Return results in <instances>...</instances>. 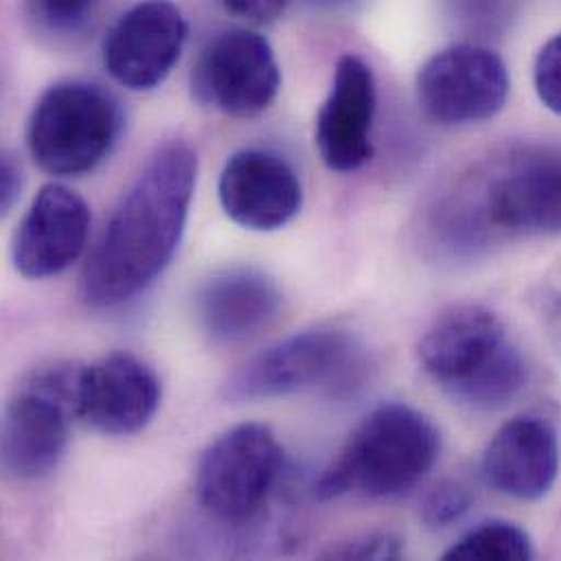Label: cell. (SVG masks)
Returning <instances> with one entry per match:
<instances>
[{
    "label": "cell",
    "instance_id": "1",
    "mask_svg": "<svg viewBox=\"0 0 561 561\" xmlns=\"http://www.w3.org/2000/svg\"><path fill=\"white\" fill-rule=\"evenodd\" d=\"M199 160L186 140L160 145L110 215L79 278L90 308H116L171 265L191 213Z\"/></svg>",
    "mask_w": 561,
    "mask_h": 561
},
{
    "label": "cell",
    "instance_id": "2",
    "mask_svg": "<svg viewBox=\"0 0 561 561\" xmlns=\"http://www.w3.org/2000/svg\"><path fill=\"white\" fill-rule=\"evenodd\" d=\"M431 234L457 259L503 237L561 234V147L516 151L468 173L433 208Z\"/></svg>",
    "mask_w": 561,
    "mask_h": 561
},
{
    "label": "cell",
    "instance_id": "3",
    "mask_svg": "<svg viewBox=\"0 0 561 561\" xmlns=\"http://www.w3.org/2000/svg\"><path fill=\"white\" fill-rule=\"evenodd\" d=\"M422 369L459 404L499 411L529 380V365L505 321L479 304H459L433 319L417 345Z\"/></svg>",
    "mask_w": 561,
    "mask_h": 561
},
{
    "label": "cell",
    "instance_id": "4",
    "mask_svg": "<svg viewBox=\"0 0 561 561\" xmlns=\"http://www.w3.org/2000/svg\"><path fill=\"white\" fill-rule=\"evenodd\" d=\"M439 453L442 435L422 411L387 402L356 424L339 457L319 477L314 492L321 501L345 494L400 499L424 481Z\"/></svg>",
    "mask_w": 561,
    "mask_h": 561
},
{
    "label": "cell",
    "instance_id": "5",
    "mask_svg": "<svg viewBox=\"0 0 561 561\" xmlns=\"http://www.w3.org/2000/svg\"><path fill=\"white\" fill-rule=\"evenodd\" d=\"M363 343L341 328H310L290 334L245 360L224 385L228 402H261L321 391L345 398L367 376Z\"/></svg>",
    "mask_w": 561,
    "mask_h": 561
},
{
    "label": "cell",
    "instance_id": "6",
    "mask_svg": "<svg viewBox=\"0 0 561 561\" xmlns=\"http://www.w3.org/2000/svg\"><path fill=\"white\" fill-rule=\"evenodd\" d=\"M125 125L118 99L99 83L68 79L35 103L26 145L35 164L55 178H79L110 158Z\"/></svg>",
    "mask_w": 561,
    "mask_h": 561
},
{
    "label": "cell",
    "instance_id": "7",
    "mask_svg": "<svg viewBox=\"0 0 561 561\" xmlns=\"http://www.w3.org/2000/svg\"><path fill=\"white\" fill-rule=\"evenodd\" d=\"M284 468V448L276 433L256 422L239 424L217 437L199 459V503L224 520L256 514Z\"/></svg>",
    "mask_w": 561,
    "mask_h": 561
},
{
    "label": "cell",
    "instance_id": "8",
    "mask_svg": "<svg viewBox=\"0 0 561 561\" xmlns=\"http://www.w3.org/2000/svg\"><path fill=\"white\" fill-rule=\"evenodd\" d=\"M512 79L505 61L477 42H459L428 57L415 94L422 112L439 125H472L496 116L510 96Z\"/></svg>",
    "mask_w": 561,
    "mask_h": 561
},
{
    "label": "cell",
    "instance_id": "9",
    "mask_svg": "<svg viewBox=\"0 0 561 561\" xmlns=\"http://www.w3.org/2000/svg\"><path fill=\"white\" fill-rule=\"evenodd\" d=\"M191 90L197 103L232 118H254L272 107L280 92V66L265 35L230 28L199 53Z\"/></svg>",
    "mask_w": 561,
    "mask_h": 561
},
{
    "label": "cell",
    "instance_id": "10",
    "mask_svg": "<svg viewBox=\"0 0 561 561\" xmlns=\"http://www.w3.org/2000/svg\"><path fill=\"white\" fill-rule=\"evenodd\" d=\"M188 37V22L173 0H140L127 9L103 39L107 75L131 92L167 81Z\"/></svg>",
    "mask_w": 561,
    "mask_h": 561
},
{
    "label": "cell",
    "instance_id": "11",
    "mask_svg": "<svg viewBox=\"0 0 561 561\" xmlns=\"http://www.w3.org/2000/svg\"><path fill=\"white\" fill-rule=\"evenodd\" d=\"M90 221V208L77 191L64 184H46L13 234L11 261L15 272L28 280L64 274L81 259Z\"/></svg>",
    "mask_w": 561,
    "mask_h": 561
},
{
    "label": "cell",
    "instance_id": "12",
    "mask_svg": "<svg viewBox=\"0 0 561 561\" xmlns=\"http://www.w3.org/2000/svg\"><path fill=\"white\" fill-rule=\"evenodd\" d=\"M376 79L358 55H341L314 121V145L330 171L354 173L374 158Z\"/></svg>",
    "mask_w": 561,
    "mask_h": 561
},
{
    "label": "cell",
    "instance_id": "13",
    "mask_svg": "<svg viewBox=\"0 0 561 561\" xmlns=\"http://www.w3.org/2000/svg\"><path fill=\"white\" fill-rule=\"evenodd\" d=\"M162 400L158 374L129 352H112L83 365L77 417L103 435L140 433Z\"/></svg>",
    "mask_w": 561,
    "mask_h": 561
},
{
    "label": "cell",
    "instance_id": "14",
    "mask_svg": "<svg viewBox=\"0 0 561 561\" xmlns=\"http://www.w3.org/2000/svg\"><path fill=\"white\" fill-rule=\"evenodd\" d=\"M219 202L237 226L276 232L299 215L304 188L297 171L278 153L241 149L221 171Z\"/></svg>",
    "mask_w": 561,
    "mask_h": 561
},
{
    "label": "cell",
    "instance_id": "15",
    "mask_svg": "<svg viewBox=\"0 0 561 561\" xmlns=\"http://www.w3.org/2000/svg\"><path fill=\"white\" fill-rule=\"evenodd\" d=\"M560 435L542 415H518L503 424L481 461L485 483L516 501L545 499L560 474Z\"/></svg>",
    "mask_w": 561,
    "mask_h": 561
},
{
    "label": "cell",
    "instance_id": "16",
    "mask_svg": "<svg viewBox=\"0 0 561 561\" xmlns=\"http://www.w3.org/2000/svg\"><path fill=\"white\" fill-rule=\"evenodd\" d=\"M72 415L61 400L22 382L2 413L4 472L24 483L55 472L68 448Z\"/></svg>",
    "mask_w": 561,
    "mask_h": 561
},
{
    "label": "cell",
    "instance_id": "17",
    "mask_svg": "<svg viewBox=\"0 0 561 561\" xmlns=\"http://www.w3.org/2000/svg\"><path fill=\"white\" fill-rule=\"evenodd\" d=\"M282 312L278 282L256 267L221 270L202 284L195 317L202 332L219 345H239L272 328Z\"/></svg>",
    "mask_w": 561,
    "mask_h": 561
},
{
    "label": "cell",
    "instance_id": "18",
    "mask_svg": "<svg viewBox=\"0 0 561 561\" xmlns=\"http://www.w3.org/2000/svg\"><path fill=\"white\" fill-rule=\"evenodd\" d=\"M534 545L525 529L507 520H485L468 529L444 560H534Z\"/></svg>",
    "mask_w": 561,
    "mask_h": 561
},
{
    "label": "cell",
    "instance_id": "19",
    "mask_svg": "<svg viewBox=\"0 0 561 561\" xmlns=\"http://www.w3.org/2000/svg\"><path fill=\"white\" fill-rule=\"evenodd\" d=\"M24 15L39 35L64 39L85 31L99 0H22Z\"/></svg>",
    "mask_w": 561,
    "mask_h": 561
},
{
    "label": "cell",
    "instance_id": "20",
    "mask_svg": "<svg viewBox=\"0 0 561 561\" xmlns=\"http://www.w3.org/2000/svg\"><path fill=\"white\" fill-rule=\"evenodd\" d=\"M455 26L474 37H499L516 20L520 0H444Z\"/></svg>",
    "mask_w": 561,
    "mask_h": 561
},
{
    "label": "cell",
    "instance_id": "21",
    "mask_svg": "<svg viewBox=\"0 0 561 561\" xmlns=\"http://www.w3.org/2000/svg\"><path fill=\"white\" fill-rule=\"evenodd\" d=\"M472 507V494L457 481H444L422 501V520L431 529H446L459 523Z\"/></svg>",
    "mask_w": 561,
    "mask_h": 561
},
{
    "label": "cell",
    "instance_id": "22",
    "mask_svg": "<svg viewBox=\"0 0 561 561\" xmlns=\"http://www.w3.org/2000/svg\"><path fill=\"white\" fill-rule=\"evenodd\" d=\"M534 83L540 101L561 116V33L540 48L534 66Z\"/></svg>",
    "mask_w": 561,
    "mask_h": 561
},
{
    "label": "cell",
    "instance_id": "23",
    "mask_svg": "<svg viewBox=\"0 0 561 561\" xmlns=\"http://www.w3.org/2000/svg\"><path fill=\"white\" fill-rule=\"evenodd\" d=\"M402 540L393 534H365L356 536L339 547H332L323 558L330 560H398L402 558Z\"/></svg>",
    "mask_w": 561,
    "mask_h": 561
},
{
    "label": "cell",
    "instance_id": "24",
    "mask_svg": "<svg viewBox=\"0 0 561 561\" xmlns=\"http://www.w3.org/2000/svg\"><path fill=\"white\" fill-rule=\"evenodd\" d=\"M290 0H221L228 13L250 22V24H267L280 18Z\"/></svg>",
    "mask_w": 561,
    "mask_h": 561
},
{
    "label": "cell",
    "instance_id": "25",
    "mask_svg": "<svg viewBox=\"0 0 561 561\" xmlns=\"http://www.w3.org/2000/svg\"><path fill=\"white\" fill-rule=\"evenodd\" d=\"M22 167L18 164L15 156L4 153L2 156V164H0V206H2V215H7L15 202L20 199L22 193Z\"/></svg>",
    "mask_w": 561,
    "mask_h": 561
},
{
    "label": "cell",
    "instance_id": "26",
    "mask_svg": "<svg viewBox=\"0 0 561 561\" xmlns=\"http://www.w3.org/2000/svg\"><path fill=\"white\" fill-rule=\"evenodd\" d=\"M312 2L319 7H325V9H341V7L354 4L356 0H312Z\"/></svg>",
    "mask_w": 561,
    "mask_h": 561
}]
</instances>
